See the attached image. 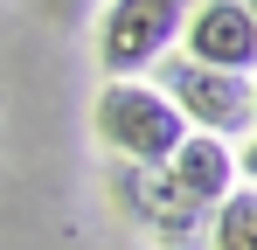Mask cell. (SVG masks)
<instances>
[{
    "label": "cell",
    "mask_w": 257,
    "mask_h": 250,
    "mask_svg": "<svg viewBox=\"0 0 257 250\" xmlns=\"http://www.w3.org/2000/svg\"><path fill=\"white\" fill-rule=\"evenodd\" d=\"M97 139L125 167H167L174 153H181V139H188V118L174 111L153 83L111 77L97 90Z\"/></svg>",
    "instance_id": "cell-1"
},
{
    "label": "cell",
    "mask_w": 257,
    "mask_h": 250,
    "mask_svg": "<svg viewBox=\"0 0 257 250\" xmlns=\"http://www.w3.org/2000/svg\"><path fill=\"white\" fill-rule=\"evenodd\" d=\"M188 14H195V0H111L97 21V63L111 77H139L181 42Z\"/></svg>",
    "instance_id": "cell-2"
},
{
    "label": "cell",
    "mask_w": 257,
    "mask_h": 250,
    "mask_svg": "<svg viewBox=\"0 0 257 250\" xmlns=\"http://www.w3.org/2000/svg\"><path fill=\"white\" fill-rule=\"evenodd\" d=\"M153 90H160L174 111L188 118V132H209V139H222V132H243V125H257L250 77H229V70H202V63H188V56H167Z\"/></svg>",
    "instance_id": "cell-3"
},
{
    "label": "cell",
    "mask_w": 257,
    "mask_h": 250,
    "mask_svg": "<svg viewBox=\"0 0 257 250\" xmlns=\"http://www.w3.org/2000/svg\"><path fill=\"white\" fill-rule=\"evenodd\" d=\"M181 56L202 63V70H229L243 77L257 70V21L243 0H195L188 28H181Z\"/></svg>",
    "instance_id": "cell-4"
},
{
    "label": "cell",
    "mask_w": 257,
    "mask_h": 250,
    "mask_svg": "<svg viewBox=\"0 0 257 250\" xmlns=\"http://www.w3.org/2000/svg\"><path fill=\"white\" fill-rule=\"evenodd\" d=\"M111 195H118L125 215H139V222H146L153 236H167V243H188V236L202 229V208L167 181V167H125V160H118Z\"/></svg>",
    "instance_id": "cell-5"
},
{
    "label": "cell",
    "mask_w": 257,
    "mask_h": 250,
    "mask_svg": "<svg viewBox=\"0 0 257 250\" xmlns=\"http://www.w3.org/2000/svg\"><path fill=\"white\" fill-rule=\"evenodd\" d=\"M167 181H174V188H181L195 208H202V215H215V208L229 202L236 153H229L222 139H209V132H188V139H181V153L167 160Z\"/></svg>",
    "instance_id": "cell-6"
},
{
    "label": "cell",
    "mask_w": 257,
    "mask_h": 250,
    "mask_svg": "<svg viewBox=\"0 0 257 250\" xmlns=\"http://www.w3.org/2000/svg\"><path fill=\"white\" fill-rule=\"evenodd\" d=\"M215 250H257V188H229V202L209 215Z\"/></svg>",
    "instance_id": "cell-7"
},
{
    "label": "cell",
    "mask_w": 257,
    "mask_h": 250,
    "mask_svg": "<svg viewBox=\"0 0 257 250\" xmlns=\"http://www.w3.org/2000/svg\"><path fill=\"white\" fill-rule=\"evenodd\" d=\"M236 174H250V188H257V139L243 146V153H236Z\"/></svg>",
    "instance_id": "cell-8"
},
{
    "label": "cell",
    "mask_w": 257,
    "mask_h": 250,
    "mask_svg": "<svg viewBox=\"0 0 257 250\" xmlns=\"http://www.w3.org/2000/svg\"><path fill=\"white\" fill-rule=\"evenodd\" d=\"M243 7H250V21H257V0H243Z\"/></svg>",
    "instance_id": "cell-9"
},
{
    "label": "cell",
    "mask_w": 257,
    "mask_h": 250,
    "mask_svg": "<svg viewBox=\"0 0 257 250\" xmlns=\"http://www.w3.org/2000/svg\"><path fill=\"white\" fill-rule=\"evenodd\" d=\"M250 104H257V83H250Z\"/></svg>",
    "instance_id": "cell-10"
}]
</instances>
